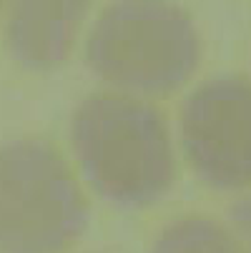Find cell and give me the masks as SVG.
I'll return each mask as SVG.
<instances>
[{"label":"cell","mask_w":251,"mask_h":253,"mask_svg":"<svg viewBox=\"0 0 251 253\" xmlns=\"http://www.w3.org/2000/svg\"><path fill=\"white\" fill-rule=\"evenodd\" d=\"M231 223H234L239 238L244 241V246L251 251V196H246L231 206Z\"/></svg>","instance_id":"52a82bcc"},{"label":"cell","mask_w":251,"mask_h":253,"mask_svg":"<svg viewBox=\"0 0 251 253\" xmlns=\"http://www.w3.org/2000/svg\"><path fill=\"white\" fill-rule=\"evenodd\" d=\"M86 223V196L50 143L0 146V253H60Z\"/></svg>","instance_id":"3957f363"},{"label":"cell","mask_w":251,"mask_h":253,"mask_svg":"<svg viewBox=\"0 0 251 253\" xmlns=\"http://www.w3.org/2000/svg\"><path fill=\"white\" fill-rule=\"evenodd\" d=\"M201 41L191 15L171 3H116L91 28L86 60L116 88L163 95L189 81Z\"/></svg>","instance_id":"7a4b0ae2"},{"label":"cell","mask_w":251,"mask_h":253,"mask_svg":"<svg viewBox=\"0 0 251 253\" xmlns=\"http://www.w3.org/2000/svg\"><path fill=\"white\" fill-rule=\"evenodd\" d=\"M151 253H244V248L221 223L203 215H186L156 236Z\"/></svg>","instance_id":"8992f818"},{"label":"cell","mask_w":251,"mask_h":253,"mask_svg":"<svg viewBox=\"0 0 251 253\" xmlns=\"http://www.w3.org/2000/svg\"><path fill=\"white\" fill-rule=\"evenodd\" d=\"M178 126L203 183L219 191L251 186V78L226 73L201 83L184 100Z\"/></svg>","instance_id":"277c9868"},{"label":"cell","mask_w":251,"mask_h":253,"mask_svg":"<svg viewBox=\"0 0 251 253\" xmlns=\"http://www.w3.org/2000/svg\"><path fill=\"white\" fill-rule=\"evenodd\" d=\"M86 3H18L8 20V45L18 63L46 70L63 63L73 48Z\"/></svg>","instance_id":"5b68a950"},{"label":"cell","mask_w":251,"mask_h":253,"mask_svg":"<svg viewBox=\"0 0 251 253\" xmlns=\"http://www.w3.org/2000/svg\"><path fill=\"white\" fill-rule=\"evenodd\" d=\"M70 138L88 183L111 203L149 206L168 193L176 158L156 105L118 93L88 95L73 113Z\"/></svg>","instance_id":"6da1fadb"}]
</instances>
